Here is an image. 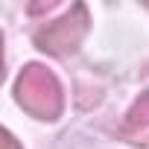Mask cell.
Segmentation results:
<instances>
[{
    "instance_id": "cell-1",
    "label": "cell",
    "mask_w": 149,
    "mask_h": 149,
    "mask_svg": "<svg viewBox=\"0 0 149 149\" xmlns=\"http://www.w3.org/2000/svg\"><path fill=\"white\" fill-rule=\"evenodd\" d=\"M15 97L18 102L32 114V117H41V120H53L58 117L61 111V88H58V79L41 64H29L18 82H15Z\"/></svg>"
},
{
    "instance_id": "cell-2",
    "label": "cell",
    "mask_w": 149,
    "mask_h": 149,
    "mask_svg": "<svg viewBox=\"0 0 149 149\" xmlns=\"http://www.w3.org/2000/svg\"><path fill=\"white\" fill-rule=\"evenodd\" d=\"M88 32V9L82 3H76L67 15H61L58 21L47 24L44 29H38L35 35V44L44 50V53H53V56H64V53H73L76 44L82 41V35Z\"/></svg>"
},
{
    "instance_id": "cell-3",
    "label": "cell",
    "mask_w": 149,
    "mask_h": 149,
    "mask_svg": "<svg viewBox=\"0 0 149 149\" xmlns=\"http://www.w3.org/2000/svg\"><path fill=\"white\" fill-rule=\"evenodd\" d=\"M129 126L134 129V126H149V94H143L137 102H134V108L129 111Z\"/></svg>"
},
{
    "instance_id": "cell-4",
    "label": "cell",
    "mask_w": 149,
    "mask_h": 149,
    "mask_svg": "<svg viewBox=\"0 0 149 149\" xmlns=\"http://www.w3.org/2000/svg\"><path fill=\"white\" fill-rule=\"evenodd\" d=\"M0 146H3V149H18V140H15L9 132H3V137H0Z\"/></svg>"
}]
</instances>
